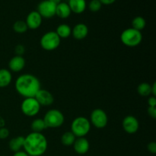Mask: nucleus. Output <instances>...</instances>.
Returning a JSON list of instances; mask_svg holds the SVG:
<instances>
[{
	"label": "nucleus",
	"instance_id": "obj_1",
	"mask_svg": "<svg viewBox=\"0 0 156 156\" xmlns=\"http://www.w3.org/2000/svg\"><path fill=\"white\" fill-rule=\"evenodd\" d=\"M15 86L17 92L24 98H34L41 89L40 80L31 74H23L18 76L15 81Z\"/></svg>",
	"mask_w": 156,
	"mask_h": 156
},
{
	"label": "nucleus",
	"instance_id": "obj_2",
	"mask_svg": "<svg viewBox=\"0 0 156 156\" xmlns=\"http://www.w3.org/2000/svg\"><path fill=\"white\" fill-rule=\"evenodd\" d=\"M48 142L41 133L32 132L24 137V152L29 156H41L47 150Z\"/></svg>",
	"mask_w": 156,
	"mask_h": 156
},
{
	"label": "nucleus",
	"instance_id": "obj_3",
	"mask_svg": "<svg viewBox=\"0 0 156 156\" xmlns=\"http://www.w3.org/2000/svg\"><path fill=\"white\" fill-rule=\"evenodd\" d=\"M91 130V123L85 117H78L73 120L71 123V132L76 136L85 137Z\"/></svg>",
	"mask_w": 156,
	"mask_h": 156
},
{
	"label": "nucleus",
	"instance_id": "obj_4",
	"mask_svg": "<svg viewBox=\"0 0 156 156\" xmlns=\"http://www.w3.org/2000/svg\"><path fill=\"white\" fill-rule=\"evenodd\" d=\"M120 41L126 47H134L140 45L143 41L141 31L135 30L133 27L126 28L120 35Z\"/></svg>",
	"mask_w": 156,
	"mask_h": 156
},
{
	"label": "nucleus",
	"instance_id": "obj_5",
	"mask_svg": "<svg viewBox=\"0 0 156 156\" xmlns=\"http://www.w3.org/2000/svg\"><path fill=\"white\" fill-rule=\"evenodd\" d=\"M61 39L55 31H48L41 38L40 44L41 47L47 51H53L59 47Z\"/></svg>",
	"mask_w": 156,
	"mask_h": 156
},
{
	"label": "nucleus",
	"instance_id": "obj_6",
	"mask_svg": "<svg viewBox=\"0 0 156 156\" xmlns=\"http://www.w3.org/2000/svg\"><path fill=\"white\" fill-rule=\"evenodd\" d=\"M47 128H59L63 124L65 117L60 111L57 109H52L47 111L44 118Z\"/></svg>",
	"mask_w": 156,
	"mask_h": 156
},
{
	"label": "nucleus",
	"instance_id": "obj_7",
	"mask_svg": "<svg viewBox=\"0 0 156 156\" xmlns=\"http://www.w3.org/2000/svg\"><path fill=\"white\" fill-rule=\"evenodd\" d=\"M41 107L35 98H27L21 103V110L24 115L32 117L40 112Z\"/></svg>",
	"mask_w": 156,
	"mask_h": 156
},
{
	"label": "nucleus",
	"instance_id": "obj_8",
	"mask_svg": "<svg viewBox=\"0 0 156 156\" xmlns=\"http://www.w3.org/2000/svg\"><path fill=\"white\" fill-rule=\"evenodd\" d=\"M90 123L97 129H103L108 125V117L104 110L97 108L91 112Z\"/></svg>",
	"mask_w": 156,
	"mask_h": 156
},
{
	"label": "nucleus",
	"instance_id": "obj_9",
	"mask_svg": "<svg viewBox=\"0 0 156 156\" xmlns=\"http://www.w3.org/2000/svg\"><path fill=\"white\" fill-rule=\"evenodd\" d=\"M56 5L54 3L49 0H44L38 4L37 12L42 18H51L56 15Z\"/></svg>",
	"mask_w": 156,
	"mask_h": 156
},
{
	"label": "nucleus",
	"instance_id": "obj_10",
	"mask_svg": "<svg viewBox=\"0 0 156 156\" xmlns=\"http://www.w3.org/2000/svg\"><path fill=\"white\" fill-rule=\"evenodd\" d=\"M123 129L128 134H134L139 130L140 123L138 119L133 115H128L123 120Z\"/></svg>",
	"mask_w": 156,
	"mask_h": 156
},
{
	"label": "nucleus",
	"instance_id": "obj_11",
	"mask_svg": "<svg viewBox=\"0 0 156 156\" xmlns=\"http://www.w3.org/2000/svg\"><path fill=\"white\" fill-rule=\"evenodd\" d=\"M34 98L41 106H50L54 101L52 93L46 89H40Z\"/></svg>",
	"mask_w": 156,
	"mask_h": 156
},
{
	"label": "nucleus",
	"instance_id": "obj_12",
	"mask_svg": "<svg viewBox=\"0 0 156 156\" xmlns=\"http://www.w3.org/2000/svg\"><path fill=\"white\" fill-rule=\"evenodd\" d=\"M42 20L43 18L37 11H32L27 15L25 22L29 29L36 30L41 27Z\"/></svg>",
	"mask_w": 156,
	"mask_h": 156
},
{
	"label": "nucleus",
	"instance_id": "obj_13",
	"mask_svg": "<svg viewBox=\"0 0 156 156\" xmlns=\"http://www.w3.org/2000/svg\"><path fill=\"white\" fill-rule=\"evenodd\" d=\"M75 152L79 155H85L88 152L90 149V143L88 140L85 137L76 138L73 144Z\"/></svg>",
	"mask_w": 156,
	"mask_h": 156
},
{
	"label": "nucleus",
	"instance_id": "obj_14",
	"mask_svg": "<svg viewBox=\"0 0 156 156\" xmlns=\"http://www.w3.org/2000/svg\"><path fill=\"white\" fill-rule=\"evenodd\" d=\"M25 66V59L21 56H16L12 58L9 62V68L14 73L21 72Z\"/></svg>",
	"mask_w": 156,
	"mask_h": 156
},
{
	"label": "nucleus",
	"instance_id": "obj_15",
	"mask_svg": "<svg viewBox=\"0 0 156 156\" xmlns=\"http://www.w3.org/2000/svg\"><path fill=\"white\" fill-rule=\"evenodd\" d=\"M88 27L83 23H79L76 24L72 29V35L76 40H83L88 36Z\"/></svg>",
	"mask_w": 156,
	"mask_h": 156
},
{
	"label": "nucleus",
	"instance_id": "obj_16",
	"mask_svg": "<svg viewBox=\"0 0 156 156\" xmlns=\"http://www.w3.org/2000/svg\"><path fill=\"white\" fill-rule=\"evenodd\" d=\"M68 5L71 12L75 14L83 13L87 7L85 0H69Z\"/></svg>",
	"mask_w": 156,
	"mask_h": 156
},
{
	"label": "nucleus",
	"instance_id": "obj_17",
	"mask_svg": "<svg viewBox=\"0 0 156 156\" xmlns=\"http://www.w3.org/2000/svg\"><path fill=\"white\" fill-rule=\"evenodd\" d=\"M72 12L69 6L68 3L60 2L59 4L56 5V15L62 19H66L69 18L71 15Z\"/></svg>",
	"mask_w": 156,
	"mask_h": 156
},
{
	"label": "nucleus",
	"instance_id": "obj_18",
	"mask_svg": "<svg viewBox=\"0 0 156 156\" xmlns=\"http://www.w3.org/2000/svg\"><path fill=\"white\" fill-rule=\"evenodd\" d=\"M12 80V75L10 70L6 69H0V88L9 86Z\"/></svg>",
	"mask_w": 156,
	"mask_h": 156
},
{
	"label": "nucleus",
	"instance_id": "obj_19",
	"mask_svg": "<svg viewBox=\"0 0 156 156\" xmlns=\"http://www.w3.org/2000/svg\"><path fill=\"white\" fill-rule=\"evenodd\" d=\"M24 137L19 136H16L12 138V140L9 141V147L12 152H17L21 151L24 146Z\"/></svg>",
	"mask_w": 156,
	"mask_h": 156
},
{
	"label": "nucleus",
	"instance_id": "obj_20",
	"mask_svg": "<svg viewBox=\"0 0 156 156\" xmlns=\"http://www.w3.org/2000/svg\"><path fill=\"white\" fill-rule=\"evenodd\" d=\"M58 36L60 37V39H66L71 36L72 34V28L69 25L66 24H59L56 27V31Z\"/></svg>",
	"mask_w": 156,
	"mask_h": 156
},
{
	"label": "nucleus",
	"instance_id": "obj_21",
	"mask_svg": "<svg viewBox=\"0 0 156 156\" xmlns=\"http://www.w3.org/2000/svg\"><path fill=\"white\" fill-rule=\"evenodd\" d=\"M76 140V136L71 132V131H67L65 132L61 136V143L65 146H73L75 141Z\"/></svg>",
	"mask_w": 156,
	"mask_h": 156
},
{
	"label": "nucleus",
	"instance_id": "obj_22",
	"mask_svg": "<svg viewBox=\"0 0 156 156\" xmlns=\"http://www.w3.org/2000/svg\"><path fill=\"white\" fill-rule=\"evenodd\" d=\"M137 92L140 96L148 97L152 94V85L148 82H142L137 87Z\"/></svg>",
	"mask_w": 156,
	"mask_h": 156
},
{
	"label": "nucleus",
	"instance_id": "obj_23",
	"mask_svg": "<svg viewBox=\"0 0 156 156\" xmlns=\"http://www.w3.org/2000/svg\"><path fill=\"white\" fill-rule=\"evenodd\" d=\"M31 129L34 133H42L44 129H47V126L45 124L44 119L37 118L32 121Z\"/></svg>",
	"mask_w": 156,
	"mask_h": 156
},
{
	"label": "nucleus",
	"instance_id": "obj_24",
	"mask_svg": "<svg viewBox=\"0 0 156 156\" xmlns=\"http://www.w3.org/2000/svg\"><path fill=\"white\" fill-rule=\"evenodd\" d=\"M146 21L145 18L142 16H136L133 19L132 27L135 30L142 31L146 27Z\"/></svg>",
	"mask_w": 156,
	"mask_h": 156
},
{
	"label": "nucleus",
	"instance_id": "obj_25",
	"mask_svg": "<svg viewBox=\"0 0 156 156\" xmlns=\"http://www.w3.org/2000/svg\"><path fill=\"white\" fill-rule=\"evenodd\" d=\"M13 30L14 31L18 34H24L28 30V27H27L25 21L18 20V21H16L14 23Z\"/></svg>",
	"mask_w": 156,
	"mask_h": 156
},
{
	"label": "nucleus",
	"instance_id": "obj_26",
	"mask_svg": "<svg viewBox=\"0 0 156 156\" xmlns=\"http://www.w3.org/2000/svg\"><path fill=\"white\" fill-rule=\"evenodd\" d=\"M102 4L99 0H91L88 5L89 10L92 12H97L101 10Z\"/></svg>",
	"mask_w": 156,
	"mask_h": 156
},
{
	"label": "nucleus",
	"instance_id": "obj_27",
	"mask_svg": "<svg viewBox=\"0 0 156 156\" xmlns=\"http://www.w3.org/2000/svg\"><path fill=\"white\" fill-rule=\"evenodd\" d=\"M9 134H10V132H9V129L5 126L0 128V140H5L9 136Z\"/></svg>",
	"mask_w": 156,
	"mask_h": 156
},
{
	"label": "nucleus",
	"instance_id": "obj_28",
	"mask_svg": "<svg viewBox=\"0 0 156 156\" xmlns=\"http://www.w3.org/2000/svg\"><path fill=\"white\" fill-rule=\"evenodd\" d=\"M15 53L16 56H23L24 53H25V47L21 44H18L15 47Z\"/></svg>",
	"mask_w": 156,
	"mask_h": 156
},
{
	"label": "nucleus",
	"instance_id": "obj_29",
	"mask_svg": "<svg viewBox=\"0 0 156 156\" xmlns=\"http://www.w3.org/2000/svg\"><path fill=\"white\" fill-rule=\"evenodd\" d=\"M147 149L150 153L155 154L156 153V143L155 142H151L147 145Z\"/></svg>",
	"mask_w": 156,
	"mask_h": 156
},
{
	"label": "nucleus",
	"instance_id": "obj_30",
	"mask_svg": "<svg viewBox=\"0 0 156 156\" xmlns=\"http://www.w3.org/2000/svg\"><path fill=\"white\" fill-rule=\"evenodd\" d=\"M147 112L149 117H151L153 119L156 118V107H149Z\"/></svg>",
	"mask_w": 156,
	"mask_h": 156
},
{
	"label": "nucleus",
	"instance_id": "obj_31",
	"mask_svg": "<svg viewBox=\"0 0 156 156\" xmlns=\"http://www.w3.org/2000/svg\"><path fill=\"white\" fill-rule=\"evenodd\" d=\"M148 105L149 107H156V98L154 96H151L148 98Z\"/></svg>",
	"mask_w": 156,
	"mask_h": 156
},
{
	"label": "nucleus",
	"instance_id": "obj_32",
	"mask_svg": "<svg viewBox=\"0 0 156 156\" xmlns=\"http://www.w3.org/2000/svg\"><path fill=\"white\" fill-rule=\"evenodd\" d=\"M102 5H109L113 4L116 2V0H99Z\"/></svg>",
	"mask_w": 156,
	"mask_h": 156
},
{
	"label": "nucleus",
	"instance_id": "obj_33",
	"mask_svg": "<svg viewBox=\"0 0 156 156\" xmlns=\"http://www.w3.org/2000/svg\"><path fill=\"white\" fill-rule=\"evenodd\" d=\"M13 156H29L24 151H19V152H15Z\"/></svg>",
	"mask_w": 156,
	"mask_h": 156
},
{
	"label": "nucleus",
	"instance_id": "obj_34",
	"mask_svg": "<svg viewBox=\"0 0 156 156\" xmlns=\"http://www.w3.org/2000/svg\"><path fill=\"white\" fill-rule=\"evenodd\" d=\"M152 95L154 97L156 95V82H154L152 85Z\"/></svg>",
	"mask_w": 156,
	"mask_h": 156
},
{
	"label": "nucleus",
	"instance_id": "obj_35",
	"mask_svg": "<svg viewBox=\"0 0 156 156\" xmlns=\"http://www.w3.org/2000/svg\"><path fill=\"white\" fill-rule=\"evenodd\" d=\"M5 125V119L3 118L2 116H0V128L4 127Z\"/></svg>",
	"mask_w": 156,
	"mask_h": 156
},
{
	"label": "nucleus",
	"instance_id": "obj_36",
	"mask_svg": "<svg viewBox=\"0 0 156 156\" xmlns=\"http://www.w3.org/2000/svg\"><path fill=\"white\" fill-rule=\"evenodd\" d=\"M49 1H50L51 2L54 3L55 5H58L59 4L60 2H62V0H49Z\"/></svg>",
	"mask_w": 156,
	"mask_h": 156
},
{
	"label": "nucleus",
	"instance_id": "obj_37",
	"mask_svg": "<svg viewBox=\"0 0 156 156\" xmlns=\"http://www.w3.org/2000/svg\"><path fill=\"white\" fill-rule=\"evenodd\" d=\"M1 156H5V155H1Z\"/></svg>",
	"mask_w": 156,
	"mask_h": 156
}]
</instances>
